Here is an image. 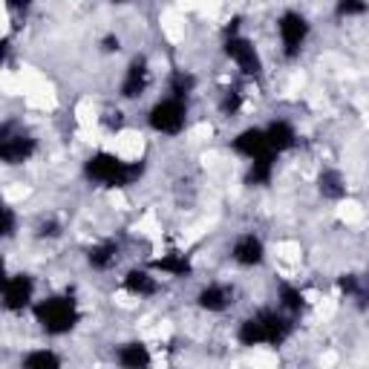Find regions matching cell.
I'll list each match as a JSON object with an SVG mask.
<instances>
[{
	"mask_svg": "<svg viewBox=\"0 0 369 369\" xmlns=\"http://www.w3.org/2000/svg\"><path fill=\"white\" fill-rule=\"evenodd\" d=\"M291 335V320H283L280 315L263 309L260 315H254L251 320L243 323L240 329V340L246 346H254V343H283L285 338Z\"/></svg>",
	"mask_w": 369,
	"mask_h": 369,
	"instance_id": "obj_1",
	"label": "cell"
},
{
	"mask_svg": "<svg viewBox=\"0 0 369 369\" xmlns=\"http://www.w3.org/2000/svg\"><path fill=\"white\" fill-rule=\"evenodd\" d=\"M141 171H144V168H141L138 162L130 165V162H121V159H116V156H110V153H96V156L87 162V176L96 179V182H101V185H107V188H124V185H130L133 179H138Z\"/></svg>",
	"mask_w": 369,
	"mask_h": 369,
	"instance_id": "obj_2",
	"label": "cell"
},
{
	"mask_svg": "<svg viewBox=\"0 0 369 369\" xmlns=\"http://www.w3.org/2000/svg\"><path fill=\"white\" fill-rule=\"evenodd\" d=\"M35 318L38 323L52 332V335H64L69 332L72 326L79 323V312H76V303L69 298H52V300H44L38 309H35Z\"/></svg>",
	"mask_w": 369,
	"mask_h": 369,
	"instance_id": "obj_3",
	"label": "cell"
},
{
	"mask_svg": "<svg viewBox=\"0 0 369 369\" xmlns=\"http://www.w3.org/2000/svg\"><path fill=\"white\" fill-rule=\"evenodd\" d=\"M32 153H35V138H29L26 133L12 136V124H4V133H0V159L18 165V162H26Z\"/></svg>",
	"mask_w": 369,
	"mask_h": 369,
	"instance_id": "obj_4",
	"label": "cell"
},
{
	"mask_svg": "<svg viewBox=\"0 0 369 369\" xmlns=\"http://www.w3.org/2000/svg\"><path fill=\"white\" fill-rule=\"evenodd\" d=\"M151 124H153V130H159V133H179L182 130V124H185V104L179 101V98H168V101H162V104H156L153 110H151Z\"/></svg>",
	"mask_w": 369,
	"mask_h": 369,
	"instance_id": "obj_5",
	"label": "cell"
},
{
	"mask_svg": "<svg viewBox=\"0 0 369 369\" xmlns=\"http://www.w3.org/2000/svg\"><path fill=\"white\" fill-rule=\"evenodd\" d=\"M234 151L237 153H246L248 159L254 162H263V159H274V151L268 144V136L266 130H246L234 138Z\"/></svg>",
	"mask_w": 369,
	"mask_h": 369,
	"instance_id": "obj_6",
	"label": "cell"
},
{
	"mask_svg": "<svg viewBox=\"0 0 369 369\" xmlns=\"http://www.w3.org/2000/svg\"><path fill=\"white\" fill-rule=\"evenodd\" d=\"M306 32H309V26L298 12H285L280 18V35H283V44H285V55H298Z\"/></svg>",
	"mask_w": 369,
	"mask_h": 369,
	"instance_id": "obj_7",
	"label": "cell"
},
{
	"mask_svg": "<svg viewBox=\"0 0 369 369\" xmlns=\"http://www.w3.org/2000/svg\"><path fill=\"white\" fill-rule=\"evenodd\" d=\"M226 52L240 64V69L246 72V76H257V72H260V58H257L251 41H246V38H231V41L226 44Z\"/></svg>",
	"mask_w": 369,
	"mask_h": 369,
	"instance_id": "obj_8",
	"label": "cell"
},
{
	"mask_svg": "<svg viewBox=\"0 0 369 369\" xmlns=\"http://www.w3.org/2000/svg\"><path fill=\"white\" fill-rule=\"evenodd\" d=\"M32 298V280L26 274H18L12 280H6L4 285V300H6V309H24Z\"/></svg>",
	"mask_w": 369,
	"mask_h": 369,
	"instance_id": "obj_9",
	"label": "cell"
},
{
	"mask_svg": "<svg viewBox=\"0 0 369 369\" xmlns=\"http://www.w3.org/2000/svg\"><path fill=\"white\" fill-rule=\"evenodd\" d=\"M144 87H147V64H144V58H136L130 64V69H127L124 84H121V96L124 98H136V96H141Z\"/></svg>",
	"mask_w": 369,
	"mask_h": 369,
	"instance_id": "obj_10",
	"label": "cell"
},
{
	"mask_svg": "<svg viewBox=\"0 0 369 369\" xmlns=\"http://www.w3.org/2000/svg\"><path fill=\"white\" fill-rule=\"evenodd\" d=\"M234 260L243 263V266H257L263 260V243L254 237V234H246L237 240L234 246Z\"/></svg>",
	"mask_w": 369,
	"mask_h": 369,
	"instance_id": "obj_11",
	"label": "cell"
},
{
	"mask_svg": "<svg viewBox=\"0 0 369 369\" xmlns=\"http://www.w3.org/2000/svg\"><path fill=\"white\" fill-rule=\"evenodd\" d=\"M118 360L124 369H147L151 366V352H147L141 343H127L118 349Z\"/></svg>",
	"mask_w": 369,
	"mask_h": 369,
	"instance_id": "obj_12",
	"label": "cell"
},
{
	"mask_svg": "<svg viewBox=\"0 0 369 369\" xmlns=\"http://www.w3.org/2000/svg\"><path fill=\"white\" fill-rule=\"evenodd\" d=\"M266 136H268V144H271L274 153L288 151V147L294 144V130H291L285 121H274V124L266 130Z\"/></svg>",
	"mask_w": 369,
	"mask_h": 369,
	"instance_id": "obj_13",
	"label": "cell"
},
{
	"mask_svg": "<svg viewBox=\"0 0 369 369\" xmlns=\"http://www.w3.org/2000/svg\"><path fill=\"white\" fill-rule=\"evenodd\" d=\"M231 303V291L223 288V285H211L199 294V306L202 309H211V312H219V309H226Z\"/></svg>",
	"mask_w": 369,
	"mask_h": 369,
	"instance_id": "obj_14",
	"label": "cell"
},
{
	"mask_svg": "<svg viewBox=\"0 0 369 369\" xmlns=\"http://www.w3.org/2000/svg\"><path fill=\"white\" fill-rule=\"evenodd\" d=\"M124 285H127V291H133V294H156V280L147 277L144 271H130V274L124 277Z\"/></svg>",
	"mask_w": 369,
	"mask_h": 369,
	"instance_id": "obj_15",
	"label": "cell"
},
{
	"mask_svg": "<svg viewBox=\"0 0 369 369\" xmlns=\"http://www.w3.org/2000/svg\"><path fill=\"white\" fill-rule=\"evenodd\" d=\"M320 193H323V196H329V199H340V196L346 193V185H343V179H340V173H338V171H326V173H320Z\"/></svg>",
	"mask_w": 369,
	"mask_h": 369,
	"instance_id": "obj_16",
	"label": "cell"
},
{
	"mask_svg": "<svg viewBox=\"0 0 369 369\" xmlns=\"http://www.w3.org/2000/svg\"><path fill=\"white\" fill-rule=\"evenodd\" d=\"M24 369H61V360H58V355L41 349V352H29L24 358Z\"/></svg>",
	"mask_w": 369,
	"mask_h": 369,
	"instance_id": "obj_17",
	"label": "cell"
},
{
	"mask_svg": "<svg viewBox=\"0 0 369 369\" xmlns=\"http://www.w3.org/2000/svg\"><path fill=\"white\" fill-rule=\"evenodd\" d=\"M153 266H156V268H162V271H171V274H176V277H185V274L191 271V263L185 260V254H171V257H162V260H156Z\"/></svg>",
	"mask_w": 369,
	"mask_h": 369,
	"instance_id": "obj_18",
	"label": "cell"
},
{
	"mask_svg": "<svg viewBox=\"0 0 369 369\" xmlns=\"http://www.w3.org/2000/svg\"><path fill=\"white\" fill-rule=\"evenodd\" d=\"M116 254H118L116 243H104V246H96V248H90V263H93L96 268H107V266L116 260Z\"/></svg>",
	"mask_w": 369,
	"mask_h": 369,
	"instance_id": "obj_19",
	"label": "cell"
},
{
	"mask_svg": "<svg viewBox=\"0 0 369 369\" xmlns=\"http://www.w3.org/2000/svg\"><path fill=\"white\" fill-rule=\"evenodd\" d=\"M280 298H283V306L285 309H291V312H300L303 309V294L294 288V285H280Z\"/></svg>",
	"mask_w": 369,
	"mask_h": 369,
	"instance_id": "obj_20",
	"label": "cell"
},
{
	"mask_svg": "<svg viewBox=\"0 0 369 369\" xmlns=\"http://www.w3.org/2000/svg\"><path fill=\"white\" fill-rule=\"evenodd\" d=\"M271 168H274V159H263V162H254L251 173H248V185H266L271 179Z\"/></svg>",
	"mask_w": 369,
	"mask_h": 369,
	"instance_id": "obj_21",
	"label": "cell"
},
{
	"mask_svg": "<svg viewBox=\"0 0 369 369\" xmlns=\"http://www.w3.org/2000/svg\"><path fill=\"white\" fill-rule=\"evenodd\" d=\"M193 76H185V72H176V76L171 79V87H173V93H176V98L182 101V96H188L191 90H193Z\"/></svg>",
	"mask_w": 369,
	"mask_h": 369,
	"instance_id": "obj_22",
	"label": "cell"
},
{
	"mask_svg": "<svg viewBox=\"0 0 369 369\" xmlns=\"http://www.w3.org/2000/svg\"><path fill=\"white\" fill-rule=\"evenodd\" d=\"M240 101H243V98H240V90L231 87V90L226 93V98H223V110H226V113H237V110H240Z\"/></svg>",
	"mask_w": 369,
	"mask_h": 369,
	"instance_id": "obj_23",
	"label": "cell"
},
{
	"mask_svg": "<svg viewBox=\"0 0 369 369\" xmlns=\"http://www.w3.org/2000/svg\"><path fill=\"white\" fill-rule=\"evenodd\" d=\"M360 12H366V6L363 4H352V0H343V4L338 6V15H360Z\"/></svg>",
	"mask_w": 369,
	"mask_h": 369,
	"instance_id": "obj_24",
	"label": "cell"
},
{
	"mask_svg": "<svg viewBox=\"0 0 369 369\" xmlns=\"http://www.w3.org/2000/svg\"><path fill=\"white\" fill-rule=\"evenodd\" d=\"M338 283H340V288H343L346 294H360V288H358V280H355L352 274H346V277H340Z\"/></svg>",
	"mask_w": 369,
	"mask_h": 369,
	"instance_id": "obj_25",
	"label": "cell"
},
{
	"mask_svg": "<svg viewBox=\"0 0 369 369\" xmlns=\"http://www.w3.org/2000/svg\"><path fill=\"white\" fill-rule=\"evenodd\" d=\"M4 234H6V237L15 234V213H12L9 208H4Z\"/></svg>",
	"mask_w": 369,
	"mask_h": 369,
	"instance_id": "obj_26",
	"label": "cell"
},
{
	"mask_svg": "<svg viewBox=\"0 0 369 369\" xmlns=\"http://www.w3.org/2000/svg\"><path fill=\"white\" fill-rule=\"evenodd\" d=\"M61 231H58V226L55 223H44L41 226V237H58Z\"/></svg>",
	"mask_w": 369,
	"mask_h": 369,
	"instance_id": "obj_27",
	"label": "cell"
},
{
	"mask_svg": "<svg viewBox=\"0 0 369 369\" xmlns=\"http://www.w3.org/2000/svg\"><path fill=\"white\" fill-rule=\"evenodd\" d=\"M104 49H110V52H113V49H118V38H113V35H110V38H104Z\"/></svg>",
	"mask_w": 369,
	"mask_h": 369,
	"instance_id": "obj_28",
	"label": "cell"
}]
</instances>
